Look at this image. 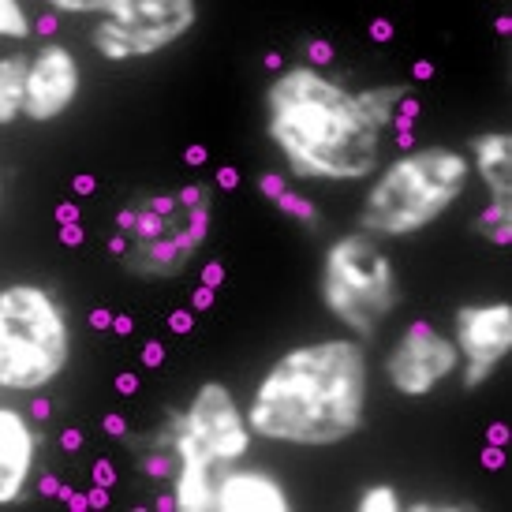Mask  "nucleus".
<instances>
[{
	"instance_id": "13",
	"label": "nucleus",
	"mask_w": 512,
	"mask_h": 512,
	"mask_svg": "<svg viewBox=\"0 0 512 512\" xmlns=\"http://www.w3.org/2000/svg\"><path fill=\"white\" fill-rule=\"evenodd\" d=\"M42 460V430L27 412L0 404V509H12L34 494Z\"/></svg>"
},
{
	"instance_id": "20",
	"label": "nucleus",
	"mask_w": 512,
	"mask_h": 512,
	"mask_svg": "<svg viewBox=\"0 0 512 512\" xmlns=\"http://www.w3.org/2000/svg\"><path fill=\"white\" fill-rule=\"evenodd\" d=\"M161 348H157V344H150V348H146V363H150V367H157V363H161Z\"/></svg>"
},
{
	"instance_id": "19",
	"label": "nucleus",
	"mask_w": 512,
	"mask_h": 512,
	"mask_svg": "<svg viewBox=\"0 0 512 512\" xmlns=\"http://www.w3.org/2000/svg\"><path fill=\"white\" fill-rule=\"evenodd\" d=\"M374 38H378V42H385V38H393V23H385V19H378V23H374Z\"/></svg>"
},
{
	"instance_id": "14",
	"label": "nucleus",
	"mask_w": 512,
	"mask_h": 512,
	"mask_svg": "<svg viewBox=\"0 0 512 512\" xmlns=\"http://www.w3.org/2000/svg\"><path fill=\"white\" fill-rule=\"evenodd\" d=\"M292 494L285 483L262 468H232L214 486V512H288Z\"/></svg>"
},
{
	"instance_id": "8",
	"label": "nucleus",
	"mask_w": 512,
	"mask_h": 512,
	"mask_svg": "<svg viewBox=\"0 0 512 512\" xmlns=\"http://www.w3.org/2000/svg\"><path fill=\"white\" fill-rule=\"evenodd\" d=\"M199 23V0H116L94 19L90 49L109 64L154 60L180 45Z\"/></svg>"
},
{
	"instance_id": "6",
	"label": "nucleus",
	"mask_w": 512,
	"mask_h": 512,
	"mask_svg": "<svg viewBox=\"0 0 512 512\" xmlns=\"http://www.w3.org/2000/svg\"><path fill=\"white\" fill-rule=\"evenodd\" d=\"M75 326L57 288L42 281L0 285V389L42 393L72 367Z\"/></svg>"
},
{
	"instance_id": "9",
	"label": "nucleus",
	"mask_w": 512,
	"mask_h": 512,
	"mask_svg": "<svg viewBox=\"0 0 512 512\" xmlns=\"http://www.w3.org/2000/svg\"><path fill=\"white\" fill-rule=\"evenodd\" d=\"M385 382L404 400L434 397L441 385L460 370L453 337L438 329L427 318H415L397 333V341L389 344L382 359Z\"/></svg>"
},
{
	"instance_id": "1",
	"label": "nucleus",
	"mask_w": 512,
	"mask_h": 512,
	"mask_svg": "<svg viewBox=\"0 0 512 512\" xmlns=\"http://www.w3.org/2000/svg\"><path fill=\"white\" fill-rule=\"evenodd\" d=\"M412 109L408 83L348 86L322 64L299 60L262 90V128L299 184H356L382 165L385 135Z\"/></svg>"
},
{
	"instance_id": "18",
	"label": "nucleus",
	"mask_w": 512,
	"mask_h": 512,
	"mask_svg": "<svg viewBox=\"0 0 512 512\" xmlns=\"http://www.w3.org/2000/svg\"><path fill=\"white\" fill-rule=\"evenodd\" d=\"M42 4L57 15H94V19L116 8V0H42Z\"/></svg>"
},
{
	"instance_id": "12",
	"label": "nucleus",
	"mask_w": 512,
	"mask_h": 512,
	"mask_svg": "<svg viewBox=\"0 0 512 512\" xmlns=\"http://www.w3.org/2000/svg\"><path fill=\"white\" fill-rule=\"evenodd\" d=\"M79 94H83V64H79L72 45H38L34 57H30L23 120H30V124H53V120L72 113Z\"/></svg>"
},
{
	"instance_id": "16",
	"label": "nucleus",
	"mask_w": 512,
	"mask_h": 512,
	"mask_svg": "<svg viewBox=\"0 0 512 512\" xmlns=\"http://www.w3.org/2000/svg\"><path fill=\"white\" fill-rule=\"evenodd\" d=\"M34 15L23 0H0V42H30Z\"/></svg>"
},
{
	"instance_id": "2",
	"label": "nucleus",
	"mask_w": 512,
	"mask_h": 512,
	"mask_svg": "<svg viewBox=\"0 0 512 512\" xmlns=\"http://www.w3.org/2000/svg\"><path fill=\"white\" fill-rule=\"evenodd\" d=\"M370 363L359 337H318L273 359L247 397V427L273 445L337 449L367 423Z\"/></svg>"
},
{
	"instance_id": "5",
	"label": "nucleus",
	"mask_w": 512,
	"mask_h": 512,
	"mask_svg": "<svg viewBox=\"0 0 512 512\" xmlns=\"http://www.w3.org/2000/svg\"><path fill=\"white\" fill-rule=\"evenodd\" d=\"M471 161L456 146H408L404 154L374 169L367 195L359 202L356 225L374 240H408L438 225L468 195Z\"/></svg>"
},
{
	"instance_id": "11",
	"label": "nucleus",
	"mask_w": 512,
	"mask_h": 512,
	"mask_svg": "<svg viewBox=\"0 0 512 512\" xmlns=\"http://www.w3.org/2000/svg\"><path fill=\"white\" fill-rule=\"evenodd\" d=\"M471 172L486 187V210L475 217V232L494 247L512 243V135L501 128L468 139Z\"/></svg>"
},
{
	"instance_id": "3",
	"label": "nucleus",
	"mask_w": 512,
	"mask_h": 512,
	"mask_svg": "<svg viewBox=\"0 0 512 512\" xmlns=\"http://www.w3.org/2000/svg\"><path fill=\"white\" fill-rule=\"evenodd\" d=\"M251 427L225 382H202L184 408L131 438V460L150 483L169 486L176 509H214V486L251 449Z\"/></svg>"
},
{
	"instance_id": "21",
	"label": "nucleus",
	"mask_w": 512,
	"mask_h": 512,
	"mask_svg": "<svg viewBox=\"0 0 512 512\" xmlns=\"http://www.w3.org/2000/svg\"><path fill=\"white\" fill-rule=\"evenodd\" d=\"M0 199H4V176H0Z\"/></svg>"
},
{
	"instance_id": "15",
	"label": "nucleus",
	"mask_w": 512,
	"mask_h": 512,
	"mask_svg": "<svg viewBox=\"0 0 512 512\" xmlns=\"http://www.w3.org/2000/svg\"><path fill=\"white\" fill-rule=\"evenodd\" d=\"M27 53H8L0 57V128H12L23 120V105H27Z\"/></svg>"
},
{
	"instance_id": "17",
	"label": "nucleus",
	"mask_w": 512,
	"mask_h": 512,
	"mask_svg": "<svg viewBox=\"0 0 512 512\" xmlns=\"http://www.w3.org/2000/svg\"><path fill=\"white\" fill-rule=\"evenodd\" d=\"M356 509L359 512H400L404 509V498H400V490L393 483H370L359 490Z\"/></svg>"
},
{
	"instance_id": "7",
	"label": "nucleus",
	"mask_w": 512,
	"mask_h": 512,
	"mask_svg": "<svg viewBox=\"0 0 512 512\" xmlns=\"http://www.w3.org/2000/svg\"><path fill=\"white\" fill-rule=\"evenodd\" d=\"M318 299L333 322H341L359 341H370L404 299L397 266L382 240L359 228L329 240L318 266Z\"/></svg>"
},
{
	"instance_id": "4",
	"label": "nucleus",
	"mask_w": 512,
	"mask_h": 512,
	"mask_svg": "<svg viewBox=\"0 0 512 512\" xmlns=\"http://www.w3.org/2000/svg\"><path fill=\"white\" fill-rule=\"evenodd\" d=\"M214 180H184L135 195L113 217L109 255L135 281H176L214 232Z\"/></svg>"
},
{
	"instance_id": "10",
	"label": "nucleus",
	"mask_w": 512,
	"mask_h": 512,
	"mask_svg": "<svg viewBox=\"0 0 512 512\" xmlns=\"http://www.w3.org/2000/svg\"><path fill=\"white\" fill-rule=\"evenodd\" d=\"M449 337L460 356V385L464 393L483 389L512 352V303L509 299H471L453 311Z\"/></svg>"
}]
</instances>
